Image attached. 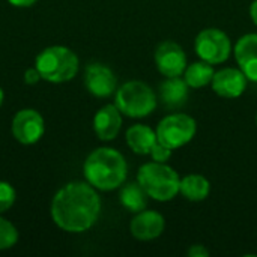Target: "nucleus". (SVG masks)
Masks as SVG:
<instances>
[{
  "label": "nucleus",
  "instance_id": "nucleus-10",
  "mask_svg": "<svg viewBox=\"0 0 257 257\" xmlns=\"http://www.w3.org/2000/svg\"><path fill=\"white\" fill-rule=\"evenodd\" d=\"M84 86L96 98H107L116 92L114 72L102 63H90L84 71Z\"/></svg>",
  "mask_w": 257,
  "mask_h": 257
},
{
  "label": "nucleus",
  "instance_id": "nucleus-2",
  "mask_svg": "<svg viewBox=\"0 0 257 257\" xmlns=\"http://www.w3.org/2000/svg\"><path fill=\"white\" fill-rule=\"evenodd\" d=\"M83 173L86 182L95 190L111 191L125 182L128 166L119 151L113 148H98L86 158Z\"/></svg>",
  "mask_w": 257,
  "mask_h": 257
},
{
  "label": "nucleus",
  "instance_id": "nucleus-28",
  "mask_svg": "<svg viewBox=\"0 0 257 257\" xmlns=\"http://www.w3.org/2000/svg\"><path fill=\"white\" fill-rule=\"evenodd\" d=\"M256 122H257V116H256Z\"/></svg>",
  "mask_w": 257,
  "mask_h": 257
},
{
  "label": "nucleus",
  "instance_id": "nucleus-5",
  "mask_svg": "<svg viewBox=\"0 0 257 257\" xmlns=\"http://www.w3.org/2000/svg\"><path fill=\"white\" fill-rule=\"evenodd\" d=\"M114 104L128 117H146L157 108V96L143 81H128L116 90Z\"/></svg>",
  "mask_w": 257,
  "mask_h": 257
},
{
  "label": "nucleus",
  "instance_id": "nucleus-3",
  "mask_svg": "<svg viewBox=\"0 0 257 257\" xmlns=\"http://www.w3.org/2000/svg\"><path fill=\"white\" fill-rule=\"evenodd\" d=\"M35 66L42 80L50 83H65L77 75L80 62L71 48L63 45H51L44 48L36 56Z\"/></svg>",
  "mask_w": 257,
  "mask_h": 257
},
{
  "label": "nucleus",
  "instance_id": "nucleus-27",
  "mask_svg": "<svg viewBox=\"0 0 257 257\" xmlns=\"http://www.w3.org/2000/svg\"><path fill=\"white\" fill-rule=\"evenodd\" d=\"M3 99H5V93H3V89L0 87V107H2V104H3Z\"/></svg>",
  "mask_w": 257,
  "mask_h": 257
},
{
  "label": "nucleus",
  "instance_id": "nucleus-24",
  "mask_svg": "<svg viewBox=\"0 0 257 257\" xmlns=\"http://www.w3.org/2000/svg\"><path fill=\"white\" fill-rule=\"evenodd\" d=\"M188 256L190 257H208L209 251L203 247V245H193L188 250Z\"/></svg>",
  "mask_w": 257,
  "mask_h": 257
},
{
  "label": "nucleus",
  "instance_id": "nucleus-15",
  "mask_svg": "<svg viewBox=\"0 0 257 257\" xmlns=\"http://www.w3.org/2000/svg\"><path fill=\"white\" fill-rule=\"evenodd\" d=\"M188 84L181 77H167L160 87L161 101L169 108L182 107L188 99Z\"/></svg>",
  "mask_w": 257,
  "mask_h": 257
},
{
  "label": "nucleus",
  "instance_id": "nucleus-9",
  "mask_svg": "<svg viewBox=\"0 0 257 257\" xmlns=\"http://www.w3.org/2000/svg\"><path fill=\"white\" fill-rule=\"evenodd\" d=\"M155 63L163 75L181 77L187 68V56L176 42L166 41L157 47Z\"/></svg>",
  "mask_w": 257,
  "mask_h": 257
},
{
  "label": "nucleus",
  "instance_id": "nucleus-11",
  "mask_svg": "<svg viewBox=\"0 0 257 257\" xmlns=\"http://www.w3.org/2000/svg\"><path fill=\"white\" fill-rule=\"evenodd\" d=\"M211 83L217 95L223 98H238L245 92L247 77L241 69L224 68L214 74Z\"/></svg>",
  "mask_w": 257,
  "mask_h": 257
},
{
  "label": "nucleus",
  "instance_id": "nucleus-17",
  "mask_svg": "<svg viewBox=\"0 0 257 257\" xmlns=\"http://www.w3.org/2000/svg\"><path fill=\"white\" fill-rule=\"evenodd\" d=\"M211 184L202 175H188L181 179L179 193L191 202H202L209 196Z\"/></svg>",
  "mask_w": 257,
  "mask_h": 257
},
{
  "label": "nucleus",
  "instance_id": "nucleus-12",
  "mask_svg": "<svg viewBox=\"0 0 257 257\" xmlns=\"http://www.w3.org/2000/svg\"><path fill=\"white\" fill-rule=\"evenodd\" d=\"M164 217L157 211H140L131 221V233L140 241H151L164 232Z\"/></svg>",
  "mask_w": 257,
  "mask_h": 257
},
{
  "label": "nucleus",
  "instance_id": "nucleus-21",
  "mask_svg": "<svg viewBox=\"0 0 257 257\" xmlns=\"http://www.w3.org/2000/svg\"><path fill=\"white\" fill-rule=\"evenodd\" d=\"M15 199H17L15 188L6 181H0V214L11 209L12 205L15 203Z\"/></svg>",
  "mask_w": 257,
  "mask_h": 257
},
{
  "label": "nucleus",
  "instance_id": "nucleus-16",
  "mask_svg": "<svg viewBox=\"0 0 257 257\" xmlns=\"http://www.w3.org/2000/svg\"><path fill=\"white\" fill-rule=\"evenodd\" d=\"M126 143L136 154L148 155L151 154L152 146L157 143V133L142 123L133 125L126 131Z\"/></svg>",
  "mask_w": 257,
  "mask_h": 257
},
{
  "label": "nucleus",
  "instance_id": "nucleus-25",
  "mask_svg": "<svg viewBox=\"0 0 257 257\" xmlns=\"http://www.w3.org/2000/svg\"><path fill=\"white\" fill-rule=\"evenodd\" d=\"M38 0H8V3H11L15 8H30L36 3Z\"/></svg>",
  "mask_w": 257,
  "mask_h": 257
},
{
  "label": "nucleus",
  "instance_id": "nucleus-7",
  "mask_svg": "<svg viewBox=\"0 0 257 257\" xmlns=\"http://www.w3.org/2000/svg\"><path fill=\"white\" fill-rule=\"evenodd\" d=\"M194 48L199 57L211 65L226 62L232 53V44L229 36L218 29L202 30L196 38Z\"/></svg>",
  "mask_w": 257,
  "mask_h": 257
},
{
  "label": "nucleus",
  "instance_id": "nucleus-20",
  "mask_svg": "<svg viewBox=\"0 0 257 257\" xmlns=\"http://www.w3.org/2000/svg\"><path fill=\"white\" fill-rule=\"evenodd\" d=\"M18 242L17 227L0 215V250H9Z\"/></svg>",
  "mask_w": 257,
  "mask_h": 257
},
{
  "label": "nucleus",
  "instance_id": "nucleus-14",
  "mask_svg": "<svg viewBox=\"0 0 257 257\" xmlns=\"http://www.w3.org/2000/svg\"><path fill=\"white\" fill-rule=\"evenodd\" d=\"M235 57L247 80L257 83V35L248 33L235 45Z\"/></svg>",
  "mask_w": 257,
  "mask_h": 257
},
{
  "label": "nucleus",
  "instance_id": "nucleus-23",
  "mask_svg": "<svg viewBox=\"0 0 257 257\" xmlns=\"http://www.w3.org/2000/svg\"><path fill=\"white\" fill-rule=\"evenodd\" d=\"M23 78H24L26 84H36L39 80H42V78H41V74H39V71L36 69V66L27 68V69L24 71V75H23Z\"/></svg>",
  "mask_w": 257,
  "mask_h": 257
},
{
  "label": "nucleus",
  "instance_id": "nucleus-4",
  "mask_svg": "<svg viewBox=\"0 0 257 257\" xmlns=\"http://www.w3.org/2000/svg\"><path fill=\"white\" fill-rule=\"evenodd\" d=\"M137 182L143 187L149 197L158 202H169L179 193L181 179L178 173L164 163L143 164L137 175Z\"/></svg>",
  "mask_w": 257,
  "mask_h": 257
},
{
  "label": "nucleus",
  "instance_id": "nucleus-6",
  "mask_svg": "<svg viewBox=\"0 0 257 257\" xmlns=\"http://www.w3.org/2000/svg\"><path fill=\"white\" fill-rule=\"evenodd\" d=\"M197 131L196 120L184 113L166 116L157 126V140L170 149H178L193 140Z\"/></svg>",
  "mask_w": 257,
  "mask_h": 257
},
{
  "label": "nucleus",
  "instance_id": "nucleus-19",
  "mask_svg": "<svg viewBox=\"0 0 257 257\" xmlns=\"http://www.w3.org/2000/svg\"><path fill=\"white\" fill-rule=\"evenodd\" d=\"M214 68L211 63L202 60V62H194L190 66L185 68V81L190 87L199 89L206 84H209L214 78Z\"/></svg>",
  "mask_w": 257,
  "mask_h": 257
},
{
  "label": "nucleus",
  "instance_id": "nucleus-26",
  "mask_svg": "<svg viewBox=\"0 0 257 257\" xmlns=\"http://www.w3.org/2000/svg\"><path fill=\"white\" fill-rule=\"evenodd\" d=\"M250 15H251L253 23L257 26V0L253 2V5H251V8H250Z\"/></svg>",
  "mask_w": 257,
  "mask_h": 257
},
{
  "label": "nucleus",
  "instance_id": "nucleus-18",
  "mask_svg": "<svg viewBox=\"0 0 257 257\" xmlns=\"http://www.w3.org/2000/svg\"><path fill=\"white\" fill-rule=\"evenodd\" d=\"M120 203L130 212H140L148 206V193L139 182H130L120 190Z\"/></svg>",
  "mask_w": 257,
  "mask_h": 257
},
{
  "label": "nucleus",
  "instance_id": "nucleus-8",
  "mask_svg": "<svg viewBox=\"0 0 257 257\" xmlns=\"http://www.w3.org/2000/svg\"><path fill=\"white\" fill-rule=\"evenodd\" d=\"M12 136L21 145L38 143L45 133V122L39 111L33 108H23L15 113L12 119Z\"/></svg>",
  "mask_w": 257,
  "mask_h": 257
},
{
  "label": "nucleus",
  "instance_id": "nucleus-1",
  "mask_svg": "<svg viewBox=\"0 0 257 257\" xmlns=\"http://www.w3.org/2000/svg\"><path fill=\"white\" fill-rule=\"evenodd\" d=\"M99 212V196L89 182H69L51 200V218L54 224L69 233L89 230L96 223Z\"/></svg>",
  "mask_w": 257,
  "mask_h": 257
},
{
  "label": "nucleus",
  "instance_id": "nucleus-13",
  "mask_svg": "<svg viewBox=\"0 0 257 257\" xmlns=\"http://www.w3.org/2000/svg\"><path fill=\"white\" fill-rule=\"evenodd\" d=\"M122 126V113L116 104H107L99 108L93 117V130L101 140H113Z\"/></svg>",
  "mask_w": 257,
  "mask_h": 257
},
{
  "label": "nucleus",
  "instance_id": "nucleus-22",
  "mask_svg": "<svg viewBox=\"0 0 257 257\" xmlns=\"http://www.w3.org/2000/svg\"><path fill=\"white\" fill-rule=\"evenodd\" d=\"M172 151L173 149H170L169 146H166V145H163L161 142L157 140V143L151 149V157L157 163H166L172 157Z\"/></svg>",
  "mask_w": 257,
  "mask_h": 257
}]
</instances>
